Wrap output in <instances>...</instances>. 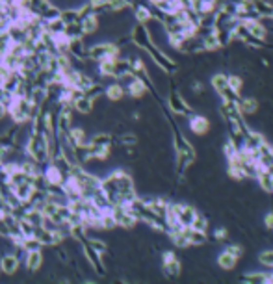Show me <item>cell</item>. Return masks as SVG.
Listing matches in <instances>:
<instances>
[{
	"mask_svg": "<svg viewBox=\"0 0 273 284\" xmlns=\"http://www.w3.org/2000/svg\"><path fill=\"white\" fill-rule=\"evenodd\" d=\"M19 266H21L19 257L13 255V253H8V255H2V257H0V271L6 273V275H13V273H17Z\"/></svg>",
	"mask_w": 273,
	"mask_h": 284,
	"instance_id": "3957f363",
	"label": "cell"
},
{
	"mask_svg": "<svg viewBox=\"0 0 273 284\" xmlns=\"http://www.w3.org/2000/svg\"><path fill=\"white\" fill-rule=\"evenodd\" d=\"M225 230H219V232H216V238H225Z\"/></svg>",
	"mask_w": 273,
	"mask_h": 284,
	"instance_id": "f546056e",
	"label": "cell"
},
{
	"mask_svg": "<svg viewBox=\"0 0 273 284\" xmlns=\"http://www.w3.org/2000/svg\"><path fill=\"white\" fill-rule=\"evenodd\" d=\"M236 264V257L234 255H231L229 251L227 253H223L221 257H219V266L221 267H225V269H232Z\"/></svg>",
	"mask_w": 273,
	"mask_h": 284,
	"instance_id": "e0dca14e",
	"label": "cell"
},
{
	"mask_svg": "<svg viewBox=\"0 0 273 284\" xmlns=\"http://www.w3.org/2000/svg\"><path fill=\"white\" fill-rule=\"evenodd\" d=\"M41 241H39L36 236H32V238H24L22 240V243H21V249H24V253L26 251H41Z\"/></svg>",
	"mask_w": 273,
	"mask_h": 284,
	"instance_id": "5bb4252c",
	"label": "cell"
},
{
	"mask_svg": "<svg viewBox=\"0 0 273 284\" xmlns=\"http://www.w3.org/2000/svg\"><path fill=\"white\" fill-rule=\"evenodd\" d=\"M270 4H266V2H254V9L258 11V13H264V15H273V8H268Z\"/></svg>",
	"mask_w": 273,
	"mask_h": 284,
	"instance_id": "603a6c76",
	"label": "cell"
},
{
	"mask_svg": "<svg viewBox=\"0 0 273 284\" xmlns=\"http://www.w3.org/2000/svg\"><path fill=\"white\" fill-rule=\"evenodd\" d=\"M80 22H82V28H84V36H89V34H93L95 30L99 28V15L97 13H89V15L80 19Z\"/></svg>",
	"mask_w": 273,
	"mask_h": 284,
	"instance_id": "9c48e42d",
	"label": "cell"
},
{
	"mask_svg": "<svg viewBox=\"0 0 273 284\" xmlns=\"http://www.w3.org/2000/svg\"><path fill=\"white\" fill-rule=\"evenodd\" d=\"M41 106H36L30 101L28 97H21V95H13L11 102L8 104V115L15 125H26L36 117Z\"/></svg>",
	"mask_w": 273,
	"mask_h": 284,
	"instance_id": "6da1fadb",
	"label": "cell"
},
{
	"mask_svg": "<svg viewBox=\"0 0 273 284\" xmlns=\"http://www.w3.org/2000/svg\"><path fill=\"white\" fill-rule=\"evenodd\" d=\"M136 19H138V21H140V22L143 24V22L151 21L152 15H151V11H149L147 8H143V6H138V8H136Z\"/></svg>",
	"mask_w": 273,
	"mask_h": 284,
	"instance_id": "ffe728a7",
	"label": "cell"
},
{
	"mask_svg": "<svg viewBox=\"0 0 273 284\" xmlns=\"http://www.w3.org/2000/svg\"><path fill=\"white\" fill-rule=\"evenodd\" d=\"M125 2H126V4H132V2H134V0H125Z\"/></svg>",
	"mask_w": 273,
	"mask_h": 284,
	"instance_id": "4dcf8cb0",
	"label": "cell"
},
{
	"mask_svg": "<svg viewBox=\"0 0 273 284\" xmlns=\"http://www.w3.org/2000/svg\"><path fill=\"white\" fill-rule=\"evenodd\" d=\"M132 39H134L136 45L142 46V48H147V46L151 45V36H149V32L145 30V26H143L142 22L134 28V32H132Z\"/></svg>",
	"mask_w": 273,
	"mask_h": 284,
	"instance_id": "5b68a950",
	"label": "cell"
},
{
	"mask_svg": "<svg viewBox=\"0 0 273 284\" xmlns=\"http://www.w3.org/2000/svg\"><path fill=\"white\" fill-rule=\"evenodd\" d=\"M212 84H214V87H216L217 91L223 93L227 87H229V78H227V76H223V74H217V76H214Z\"/></svg>",
	"mask_w": 273,
	"mask_h": 284,
	"instance_id": "d6986e66",
	"label": "cell"
},
{
	"mask_svg": "<svg viewBox=\"0 0 273 284\" xmlns=\"http://www.w3.org/2000/svg\"><path fill=\"white\" fill-rule=\"evenodd\" d=\"M169 104H171V108L175 111H180V113H184V111L188 110L186 108V104H184V101L180 99L179 95H171L169 97Z\"/></svg>",
	"mask_w": 273,
	"mask_h": 284,
	"instance_id": "ac0fdd59",
	"label": "cell"
},
{
	"mask_svg": "<svg viewBox=\"0 0 273 284\" xmlns=\"http://www.w3.org/2000/svg\"><path fill=\"white\" fill-rule=\"evenodd\" d=\"M266 225H268L270 229H273V214H272V216H268V219H266Z\"/></svg>",
	"mask_w": 273,
	"mask_h": 284,
	"instance_id": "f1b7e54d",
	"label": "cell"
},
{
	"mask_svg": "<svg viewBox=\"0 0 273 284\" xmlns=\"http://www.w3.org/2000/svg\"><path fill=\"white\" fill-rule=\"evenodd\" d=\"M60 19H62L65 24H71V22L80 21V15H78V9H76V8H67V9H62Z\"/></svg>",
	"mask_w": 273,
	"mask_h": 284,
	"instance_id": "7c38bea8",
	"label": "cell"
},
{
	"mask_svg": "<svg viewBox=\"0 0 273 284\" xmlns=\"http://www.w3.org/2000/svg\"><path fill=\"white\" fill-rule=\"evenodd\" d=\"M24 264H26V269L28 271H38L41 264H43V255L41 251H26V258H24Z\"/></svg>",
	"mask_w": 273,
	"mask_h": 284,
	"instance_id": "8992f818",
	"label": "cell"
},
{
	"mask_svg": "<svg viewBox=\"0 0 273 284\" xmlns=\"http://www.w3.org/2000/svg\"><path fill=\"white\" fill-rule=\"evenodd\" d=\"M67 54H71L73 58L80 60V62L87 60V48L84 46V37L71 39V41H69V50H67Z\"/></svg>",
	"mask_w": 273,
	"mask_h": 284,
	"instance_id": "277c9868",
	"label": "cell"
},
{
	"mask_svg": "<svg viewBox=\"0 0 273 284\" xmlns=\"http://www.w3.org/2000/svg\"><path fill=\"white\" fill-rule=\"evenodd\" d=\"M256 106H258L256 101H253V99H247V101L242 102V106H240V108H242L244 113H253V111L256 110Z\"/></svg>",
	"mask_w": 273,
	"mask_h": 284,
	"instance_id": "7402d4cb",
	"label": "cell"
},
{
	"mask_svg": "<svg viewBox=\"0 0 273 284\" xmlns=\"http://www.w3.org/2000/svg\"><path fill=\"white\" fill-rule=\"evenodd\" d=\"M191 130L195 134H205L208 130V121L205 117H193L191 119Z\"/></svg>",
	"mask_w": 273,
	"mask_h": 284,
	"instance_id": "9a60e30c",
	"label": "cell"
},
{
	"mask_svg": "<svg viewBox=\"0 0 273 284\" xmlns=\"http://www.w3.org/2000/svg\"><path fill=\"white\" fill-rule=\"evenodd\" d=\"M229 87H231L234 93H238L240 91V87H242V80H240L238 76H231V78H229Z\"/></svg>",
	"mask_w": 273,
	"mask_h": 284,
	"instance_id": "cb8c5ba5",
	"label": "cell"
},
{
	"mask_svg": "<svg viewBox=\"0 0 273 284\" xmlns=\"http://www.w3.org/2000/svg\"><path fill=\"white\" fill-rule=\"evenodd\" d=\"M145 91H147V86H145V82H143L142 78L134 76V78H132V82L128 84V93H130L132 97H142V95H145Z\"/></svg>",
	"mask_w": 273,
	"mask_h": 284,
	"instance_id": "30bf717a",
	"label": "cell"
},
{
	"mask_svg": "<svg viewBox=\"0 0 273 284\" xmlns=\"http://www.w3.org/2000/svg\"><path fill=\"white\" fill-rule=\"evenodd\" d=\"M65 36L69 39H76V37H84V28H82V22L76 21V22H71L65 26Z\"/></svg>",
	"mask_w": 273,
	"mask_h": 284,
	"instance_id": "8fae6325",
	"label": "cell"
},
{
	"mask_svg": "<svg viewBox=\"0 0 273 284\" xmlns=\"http://www.w3.org/2000/svg\"><path fill=\"white\" fill-rule=\"evenodd\" d=\"M117 56H119V48L113 43H99L87 50V60H93V62H103V60L117 58Z\"/></svg>",
	"mask_w": 273,
	"mask_h": 284,
	"instance_id": "7a4b0ae2",
	"label": "cell"
},
{
	"mask_svg": "<svg viewBox=\"0 0 273 284\" xmlns=\"http://www.w3.org/2000/svg\"><path fill=\"white\" fill-rule=\"evenodd\" d=\"M91 145H99V147H110L112 145V138L108 134H97L93 138L89 139Z\"/></svg>",
	"mask_w": 273,
	"mask_h": 284,
	"instance_id": "2e32d148",
	"label": "cell"
},
{
	"mask_svg": "<svg viewBox=\"0 0 273 284\" xmlns=\"http://www.w3.org/2000/svg\"><path fill=\"white\" fill-rule=\"evenodd\" d=\"M260 260L268 266H273V251H268V253H262L260 255Z\"/></svg>",
	"mask_w": 273,
	"mask_h": 284,
	"instance_id": "484cf974",
	"label": "cell"
},
{
	"mask_svg": "<svg viewBox=\"0 0 273 284\" xmlns=\"http://www.w3.org/2000/svg\"><path fill=\"white\" fill-rule=\"evenodd\" d=\"M205 227H207V221L203 219L201 216H195V219H193V223H191V229H195V230H205Z\"/></svg>",
	"mask_w": 273,
	"mask_h": 284,
	"instance_id": "d4e9b609",
	"label": "cell"
},
{
	"mask_svg": "<svg viewBox=\"0 0 273 284\" xmlns=\"http://www.w3.org/2000/svg\"><path fill=\"white\" fill-rule=\"evenodd\" d=\"M123 95H125V89H123L121 84H112V86L106 87V97L110 101H119Z\"/></svg>",
	"mask_w": 273,
	"mask_h": 284,
	"instance_id": "4fadbf2b",
	"label": "cell"
},
{
	"mask_svg": "<svg viewBox=\"0 0 273 284\" xmlns=\"http://www.w3.org/2000/svg\"><path fill=\"white\" fill-rule=\"evenodd\" d=\"M4 117H8V108L4 104H0V121L4 119Z\"/></svg>",
	"mask_w": 273,
	"mask_h": 284,
	"instance_id": "83f0119b",
	"label": "cell"
},
{
	"mask_svg": "<svg viewBox=\"0 0 273 284\" xmlns=\"http://www.w3.org/2000/svg\"><path fill=\"white\" fill-rule=\"evenodd\" d=\"M11 99H13V93L8 91L4 86H0V104H4V106L8 108V104L11 102Z\"/></svg>",
	"mask_w": 273,
	"mask_h": 284,
	"instance_id": "44dd1931",
	"label": "cell"
},
{
	"mask_svg": "<svg viewBox=\"0 0 273 284\" xmlns=\"http://www.w3.org/2000/svg\"><path fill=\"white\" fill-rule=\"evenodd\" d=\"M121 143H125V145H132V143H136V138H134V136H123Z\"/></svg>",
	"mask_w": 273,
	"mask_h": 284,
	"instance_id": "4316f807",
	"label": "cell"
},
{
	"mask_svg": "<svg viewBox=\"0 0 273 284\" xmlns=\"http://www.w3.org/2000/svg\"><path fill=\"white\" fill-rule=\"evenodd\" d=\"M93 99H89V97H85L84 93L73 101V110H76L78 113H89V111L93 110Z\"/></svg>",
	"mask_w": 273,
	"mask_h": 284,
	"instance_id": "ba28073f",
	"label": "cell"
},
{
	"mask_svg": "<svg viewBox=\"0 0 273 284\" xmlns=\"http://www.w3.org/2000/svg\"><path fill=\"white\" fill-rule=\"evenodd\" d=\"M164 269H166V273L171 277H175L180 273V264L173 253H166V255H164Z\"/></svg>",
	"mask_w": 273,
	"mask_h": 284,
	"instance_id": "52a82bcc",
	"label": "cell"
}]
</instances>
